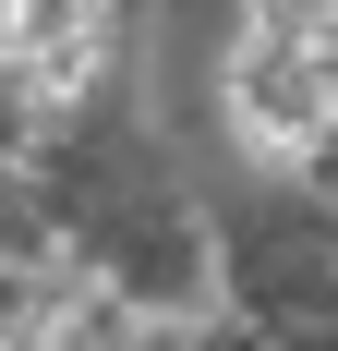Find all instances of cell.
I'll return each mask as SVG.
<instances>
[{
    "label": "cell",
    "mask_w": 338,
    "mask_h": 351,
    "mask_svg": "<svg viewBox=\"0 0 338 351\" xmlns=\"http://www.w3.org/2000/svg\"><path fill=\"white\" fill-rule=\"evenodd\" d=\"M12 267H73L109 303H218V206L109 85L49 134H12Z\"/></svg>",
    "instance_id": "6da1fadb"
},
{
    "label": "cell",
    "mask_w": 338,
    "mask_h": 351,
    "mask_svg": "<svg viewBox=\"0 0 338 351\" xmlns=\"http://www.w3.org/2000/svg\"><path fill=\"white\" fill-rule=\"evenodd\" d=\"M218 121L242 170L338 182V25H314V0H242L218 49Z\"/></svg>",
    "instance_id": "7a4b0ae2"
},
{
    "label": "cell",
    "mask_w": 338,
    "mask_h": 351,
    "mask_svg": "<svg viewBox=\"0 0 338 351\" xmlns=\"http://www.w3.org/2000/svg\"><path fill=\"white\" fill-rule=\"evenodd\" d=\"M218 291L278 339L338 327V182L242 170V194L218 206Z\"/></svg>",
    "instance_id": "3957f363"
},
{
    "label": "cell",
    "mask_w": 338,
    "mask_h": 351,
    "mask_svg": "<svg viewBox=\"0 0 338 351\" xmlns=\"http://www.w3.org/2000/svg\"><path fill=\"white\" fill-rule=\"evenodd\" d=\"M133 12L145 0H12V134L97 109L133 61Z\"/></svg>",
    "instance_id": "277c9868"
}]
</instances>
